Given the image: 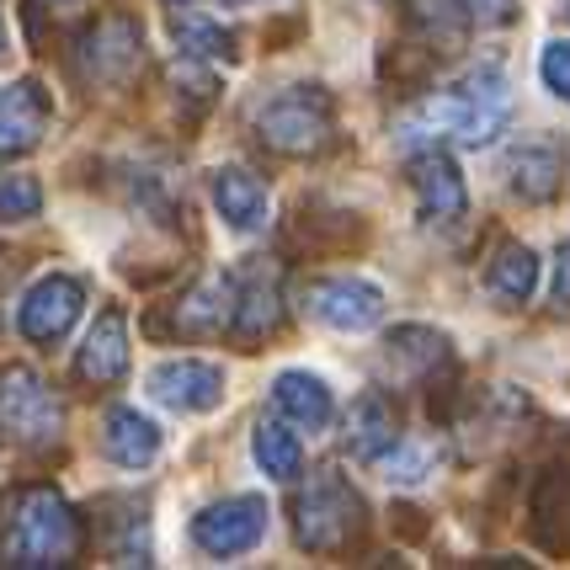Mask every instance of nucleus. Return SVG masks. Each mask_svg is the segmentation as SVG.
Masks as SVG:
<instances>
[{
  "label": "nucleus",
  "mask_w": 570,
  "mask_h": 570,
  "mask_svg": "<svg viewBox=\"0 0 570 570\" xmlns=\"http://www.w3.org/2000/svg\"><path fill=\"white\" fill-rule=\"evenodd\" d=\"M507 112H512V86H507V70L501 65H480L464 80H453L448 91L416 101L400 124V139H432V145H491L501 128H507Z\"/></svg>",
  "instance_id": "f257e3e1"
},
{
  "label": "nucleus",
  "mask_w": 570,
  "mask_h": 570,
  "mask_svg": "<svg viewBox=\"0 0 570 570\" xmlns=\"http://www.w3.org/2000/svg\"><path fill=\"white\" fill-rule=\"evenodd\" d=\"M75 554H80V522L53 485H17L0 501V566L53 570L75 566Z\"/></svg>",
  "instance_id": "f03ea898"
},
{
  "label": "nucleus",
  "mask_w": 570,
  "mask_h": 570,
  "mask_svg": "<svg viewBox=\"0 0 570 570\" xmlns=\"http://www.w3.org/2000/svg\"><path fill=\"white\" fill-rule=\"evenodd\" d=\"M363 518H368L363 497H357L336 470H315L309 474V485H304L298 501H294L298 544L315 549V554H336V549H347L352 539L363 533Z\"/></svg>",
  "instance_id": "7ed1b4c3"
},
{
  "label": "nucleus",
  "mask_w": 570,
  "mask_h": 570,
  "mask_svg": "<svg viewBox=\"0 0 570 570\" xmlns=\"http://www.w3.org/2000/svg\"><path fill=\"white\" fill-rule=\"evenodd\" d=\"M65 432V405L27 363L0 368V443L6 448H49Z\"/></svg>",
  "instance_id": "20e7f679"
},
{
  "label": "nucleus",
  "mask_w": 570,
  "mask_h": 570,
  "mask_svg": "<svg viewBox=\"0 0 570 570\" xmlns=\"http://www.w3.org/2000/svg\"><path fill=\"white\" fill-rule=\"evenodd\" d=\"M256 139L277 155H315L331 145V97L321 86H288L256 112Z\"/></svg>",
  "instance_id": "39448f33"
},
{
  "label": "nucleus",
  "mask_w": 570,
  "mask_h": 570,
  "mask_svg": "<svg viewBox=\"0 0 570 570\" xmlns=\"http://www.w3.org/2000/svg\"><path fill=\"white\" fill-rule=\"evenodd\" d=\"M75 65L91 86H128L145 65V32L134 17H97L75 38Z\"/></svg>",
  "instance_id": "423d86ee"
},
{
  "label": "nucleus",
  "mask_w": 570,
  "mask_h": 570,
  "mask_svg": "<svg viewBox=\"0 0 570 570\" xmlns=\"http://www.w3.org/2000/svg\"><path fill=\"white\" fill-rule=\"evenodd\" d=\"M193 539H198L203 554L214 560H229V554H246L267 539V501L262 497H229L214 501L208 512L193 518Z\"/></svg>",
  "instance_id": "0eeeda50"
},
{
  "label": "nucleus",
  "mask_w": 570,
  "mask_h": 570,
  "mask_svg": "<svg viewBox=\"0 0 570 570\" xmlns=\"http://www.w3.org/2000/svg\"><path fill=\"white\" fill-rule=\"evenodd\" d=\"M304 309L331 331H368L384 321V288L368 277H321L304 288Z\"/></svg>",
  "instance_id": "6e6552de"
},
{
  "label": "nucleus",
  "mask_w": 570,
  "mask_h": 570,
  "mask_svg": "<svg viewBox=\"0 0 570 570\" xmlns=\"http://www.w3.org/2000/svg\"><path fill=\"white\" fill-rule=\"evenodd\" d=\"M80 309H86V288H80L75 277H65V273L38 277L22 298V336L53 347V342L70 336V325L80 321Z\"/></svg>",
  "instance_id": "1a4fd4ad"
},
{
  "label": "nucleus",
  "mask_w": 570,
  "mask_h": 570,
  "mask_svg": "<svg viewBox=\"0 0 570 570\" xmlns=\"http://www.w3.org/2000/svg\"><path fill=\"white\" fill-rule=\"evenodd\" d=\"M149 395L160 405H171V411H181V416L214 411L224 400V368L203 363V357H171V363L149 368Z\"/></svg>",
  "instance_id": "9d476101"
},
{
  "label": "nucleus",
  "mask_w": 570,
  "mask_h": 570,
  "mask_svg": "<svg viewBox=\"0 0 570 570\" xmlns=\"http://www.w3.org/2000/svg\"><path fill=\"white\" fill-rule=\"evenodd\" d=\"M411 187H416V208H422V219H459L470 198H464V176L453 166V155L443 145L422 149V155H411Z\"/></svg>",
  "instance_id": "9b49d317"
},
{
  "label": "nucleus",
  "mask_w": 570,
  "mask_h": 570,
  "mask_svg": "<svg viewBox=\"0 0 570 570\" xmlns=\"http://www.w3.org/2000/svg\"><path fill=\"white\" fill-rule=\"evenodd\" d=\"M566 166H570V145L560 139H522L507 155V181L522 203H549L566 187Z\"/></svg>",
  "instance_id": "f8f14e48"
},
{
  "label": "nucleus",
  "mask_w": 570,
  "mask_h": 570,
  "mask_svg": "<svg viewBox=\"0 0 570 570\" xmlns=\"http://www.w3.org/2000/svg\"><path fill=\"white\" fill-rule=\"evenodd\" d=\"M49 134V97L38 80H17L0 91V160H17L43 145Z\"/></svg>",
  "instance_id": "ddd939ff"
},
{
  "label": "nucleus",
  "mask_w": 570,
  "mask_h": 570,
  "mask_svg": "<svg viewBox=\"0 0 570 570\" xmlns=\"http://www.w3.org/2000/svg\"><path fill=\"white\" fill-rule=\"evenodd\" d=\"M277 325H283V288H277V273L267 262H256L246 267V277L235 283V342H262V336H273Z\"/></svg>",
  "instance_id": "4468645a"
},
{
  "label": "nucleus",
  "mask_w": 570,
  "mask_h": 570,
  "mask_svg": "<svg viewBox=\"0 0 570 570\" xmlns=\"http://www.w3.org/2000/svg\"><path fill=\"white\" fill-rule=\"evenodd\" d=\"M384 363L395 373V384H426L438 368H453V352H448L443 331H426V325H400L384 342Z\"/></svg>",
  "instance_id": "2eb2a0df"
},
{
  "label": "nucleus",
  "mask_w": 570,
  "mask_h": 570,
  "mask_svg": "<svg viewBox=\"0 0 570 570\" xmlns=\"http://www.w3.org/2000/svg\"><path fill=\"white\" fill-rule=\"evenodd\" d=\"M528 528L544 554H570V464L539 474L533 501H528Z\"/></svg>",
  "instance_id": "dca6fc26"
},
{
  "label": "nucleus",
  "mask_w": 570,
  "mask_h": 570,
  "mask_svg": "<svg viewBox=\"0 0 570 570\" xmlns=\"http://www.w3.org/2000/svg\"><path fill=\"white\" fill-rule=\"evenodd\" d=\"M75 373L86 384H118L128 373V315L124 309H101L97 325L86 331V347L75 357Z\"/></svg>",
  "instance_id": "f3484780"
},
{
  "label": "nucleus",
  "mask_w": 570,
  "mask_h": 570,
  "mask_svg": "<svg viewBox=\"0 0 570 570\" xmlns=\"http://www.w3.org/2000/svg\"><path fill=\"white\" fill-rule=\"evenodd\" d=\"M229 321H235V277L224 273L198 277L176 304V331L181 336H219Z\"/></svg>",
  "instance_id": "a211bd4d"
},
{
  "label": "nucleus",
  "mask_w": 570,
  "mask_h": 570,
  "mask_svg": "<svg viewBox=\"0 0 570 570\" xmlns=\"http://www.w3.org/2000/svg\"><path fill=\"white\" fill-rule=\"evenodd\" d=\"M214 203H219V214L229 229H240V235H256V229H267V187H262V176H250L246 166H219L214 171Z\"/></svg>",
  "instance_id": "6ab92c4d"
},
{
  "label": "nucleus",
  "mask_w": 570,
  "mask_h": 570,
  "mask_svg": "<svg viewBox=\"0 0 570 570\" xmlns=\"http://www.w3.org/2000/svg\"><path fill=\"white\" fill-rule=\"evenodd\" d=\"M101 453L112 464H124V470H145V464L160 459V426L149 422V416H139L134 405H118L101 422Z\"/></svg>",
  "instance_id": "aec40b11"
},
{
  "label": "nucleus",
  "mask_w": 570,
  "mask_h": 570,
  "mask_svg": "<svg viewBox=\"0 0 570 570\" xmlns=\"http://www.w3.org/2000/svg\"><path fill=\"white\" fill-rule=\"evenodd\" d=\"M273 400H277V411H283L294 426H304V432H325V426H331V416H336L331 384H325L321 373H304V368L277 373Z\"/></svg>",
  "instance_id": "412c9836"
},
{
  "label": "nucleus",
  "mask_w": 570,
  "mask_h": 570,
  "mask_svg": "<svg viewBox=\"0 0 570 570\" xmlns=\"http://www.w3.org/2000/svg\"><path fill=\"white\" fill-rule=\"evenodd\" d=\"M400 438V422H395V405L384 395H357V405H352L347 416V453L357 459V464H373L384 448Z\"/></svg>",
  "instance_id": "4be33fe9"
},
{
  "label": "nucleus",
  "mask_w": 570,
  "mask_h": 570,
  "mask_svg": "<svg viewBox=\"0 0 570 570\" xmlns=\"http://www.w3.org/2000/svg\"><path fill=\"white\" fill-rule=\"evenodd\" d=\"M485 288H491V298H497L501 309H518V304H528L533 298V288H539V256L528 246H501L497 262H491V273H485Z\"/></svg>",
  "instance_id": "5701e85b"
},
{
  "label": "nucleus",
  "mask_w": 570,
  "mask_h": 570,
  "mask_svg": "<svg viewBox=\"0 0 570 570\" xmlns=\"http://www.w3.org/2000/svg\"><path fill=\"white\" fill-rule=\"evenodd\" d=\"M438 464H443V448L432 438H395L373 459V470L384 474L390 485H422L426 474H438Z\"/></svg>",
  "instance_id": "b1692460"
},
{
  "label": "nucleus",
  "mask_w": 570,
  "mask_h": 570,
  "mask_svg": "<svg viewBox=\"0 0 570 570\" xmlns=\"http://www.w3.org/2000/svg\"><path fill=\"white\" fill-rule=\"evenodd\" d=\"M256 464L267 470V480L288 485L304 470V448H298V438L283 422H262L256 426Z\"/></svg>",
  "instance_id": "393cba45"
},
{
  "label": "nucleus",
  "mask_w": 570,
  "mask_h": 570,
  "mask_svg": "<svg viewBox=\"0 0 570 570\" xmlns=\"http://www.w3.org/2000/svg\"><path fill=\"white\" fill-rule=\"evenodd\" d=\"M171 32L181 43V53H193V59H229L235 53V38L219 22H208L203 11H187V6L171 11Z\"/></svg>",
  "instance_id": "a878e982"
},
{
  "label": "nucleus",
  "mask_w": 570,
  "mask_h": 570,
  "mask_svg": "<svg viewBox=\"0 0 570 570\" xmlns=\"http://www.w3.org/2000/svg\"><path fill=\"white\" fill-rule=\"evenodd\" d=\"M38 208H43V187H38L32 176H11V181H0V219L6 224L38 219Z\"/></svg>",
  "instance_id": "bb28decb"
},
{
  "label": "nucleus",
  "mask_w": 570,
  "mask_h": 570,
  "mask_svg": "<svg viewBox=\"0 0 570 570\" xmlns=\"http://www.w3.org/2000/svg\"><path fill=\"white\" fill-rule=\"evenodd\" d=\"M405 11H411V22L426 27V32H443V38H453L464 22V6L459 0H405Z\"/></svg>",
  "instance_id": "cd10ccee"
},
{
  "label": "nucleus",
  "mask_w": 570,
  "mask_h": 570,
  "mask_svg": "<svg viewBox=\"0 0 570 570\" xmlns=\"http://www.w3.org/2000/svg\"><path fill=\"white\" fill-rule=\"evenodd\" d=\"M539 75H544V86L554 91V97L570 101V43H544Z\"/></svg>",
  "instance_id": "c85d7f7f"
},
{
  "label": "nucleus",
  "mask_w": 570,
  "mask_h": 570,
  "mask_svg": "<svg viewBox=\"0 0 570 570\" xmlns=\"http://www.w3.org/2000/svg\"><path fill=\"white\" fill-rule=\"evenodd\" d=\"M470 27H507L518 17V0H459Z\"/></svg>",
  "instance_id": "c756f323"
},
{
  "label": "nucleus",
  "mask_w": 570,
  "mask_h": 570,
  "mask_svg": "<svg viewBox=\"0 0 570 570\" xmlns=\"http://www.w3.org/2000/svg\"><path fill=\"white\" fill-rule=\"evenodd\" d=\"M554 304L570 309V240L554 250Z\"/></svg>",
  "instance_id": "7c9ffc66"
},
{
  "label": "nucleus",
  "mask_w": 570,
  "mask_h": 570,
  "mask_svg": "<svg viewBox=\"0 0 570 570\" xmlns=\"http://www.w3.org/2000/svg\"><path fill=\"white\" fill-rule=\"evenodd\" d=\"M566 17H570V0H566Z\"/></svg>",
  "instance_id": "2f4dec72"
},
{
  "label": "nucleus",
  "mask_w": 570,
  "mask_h": 570,
  "mask_svg": "<svg viewBox=\"0 0 570 570\" xmlns=\"http://www.w3.org/2000/svg\"><path fill=\"white\" fill-rule=\"evenodd\" d=\"M0 49H6V38H0Z\"/></svg>",
  "instance_id": "473e14b6"
}]
</instances>
